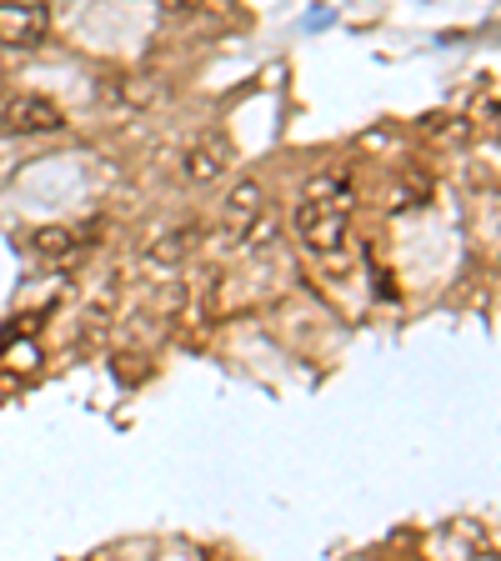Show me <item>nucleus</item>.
<instances>
[{"instance_id": "1", "label": "nucleus", "mask_w": 501, "mask_h": 561, "mask_svg": "<svg viewBox=\"0 0 501 561\" xmlns=\"http://www.w3.org/2000/svg\"><path fill=\"white\" fill-rule=\"evenodd\" d=\"M351 206H356V181H351L346 165H327L306 186V196L296 201V231H301L311 256H327V261L346 256Z\"/></svg>"}, {"instance_id": "2", "label": "nucleus", "mask_w": 501, "mask_h": 561, "mask_svg": "<svg viewBox=\"0 0 501 561\" xmlns=\"http://www.w3.org/2000/svg\"><path fill=\"white\" fill-rule=\"evenodd\" d=\"M0 130L5 136H50V130H66V116L50 95H11V101H0Z\"/></svg>"}, {"instance_id": "3", "label": "nucleus", "mask_w": 501, "mask_h": 561, "mask_svg": "<svg viewBox=\"0 0 501 561\" xmlns=\"http://www.w3.org/2000/svg\"><path fill=\"white\" fill-rule=\"evenodd\" d=\"M266 231V191L261 181H241V186L226 196V236L231 241H257Z\"/></svg>"}, {"instance_id": "4", "label": "nucleus", "mask_w": 501, "mask_h": 561, "mask_svg": "<svg viewBox=\"0 0 501 561\" xmlns=\"http://www.w3.org/2000/svg\"><path fill=\"white\" fill-rule=\"evenodd\" d=\"M46 25H50L46 5H0V46H11V50L41 46Z\"/></svg>"}, {"instance_id": "5", "label": "nucleus", "mask_w": 501, "mask_h": 561, "mask_svg": "<svg viewBox=\"0 0 501 561\" xmlns=\"http://www.w3.org/2000/svg\"><path fill=\"white\" fill-rule=\"evenodd\" d=\"M186 181H196V186H210V181H221L226 165H231V140L221 136V130H206V136L196 140L186 151Z\"/></svg>"}, {"instance_id": "6", "label": "nucleus", "mask_w": 501, "mask_h": 561, "mask_svg": "<svg viewBox=\"0 0 501 561\" xmlns=\"http://www.w3.org/2000/svg\"><path fill=\"white\" fill-rule=\"evenodd\" d=\"M31 251L46 261V266H70V261L81 256V236L66 231V226H46V231L31 236Z\"/></svg>"}, {"instance_id": "7", "label": "nucleus", "mask_w": 501, "mask_h": 561, "mask_svg": "<svg viewBox=\"0 0 501 561\" xmlns=\"http://www.w3.org/2000/svg\"><path fill=\"white\" fill-rule=\"evenodd\" d=\"M196 226H181V231H171V236H156V245H151V266H181V261L191 256V241H196Z\"/></svg>"}]
</instances>
